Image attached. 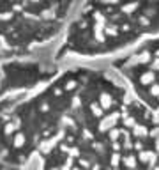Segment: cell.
I'll use <instances>...</instances> for the list:
<instances>
[{
    "label": "cell",
    "instance_id": "6da1fadb",
    "mask_svg": "<svg viewBox=\"0 0 159 170\" xmlns=\"http://www.w3.org/2000/svg\"><path fill=\"white\" fill-rule=\"evenodd\" d=\"M4 170H159V119L106 73L46 68L0 89Z\"/></svg>",
    "mask_w": 159,
    "mask_h": 170
},
{
    "label": "cell",
    "instance_id": "7a4b0ae2",
    "mask_svg": "<svg viewBox=\"0 0 159 170\" xmlns=\"http://www.w3.org/2000/svg\"><path fill=\"white\" fill-rule=\"evenodd\" d=\"M152 34H159V2H87L57 57H103Z\"/></svg>",
    "mask_w": 159,
    "mask_h": 170
},
{
    "label": "cell",
    "instance_id": "3957f363",
    "mask_svg": "<svg viewBox=\"0 0 159 170\" xmlns=\"http://www.w3.org/2000/svg\"><path fill=\"white\" fill-rule=\"evenodd\" d=\"M73 2H0V55L23 57L64 28Z\"/></svg>",
    "mask_w": 159,
    "mask_h": 170
}]
</instances>
